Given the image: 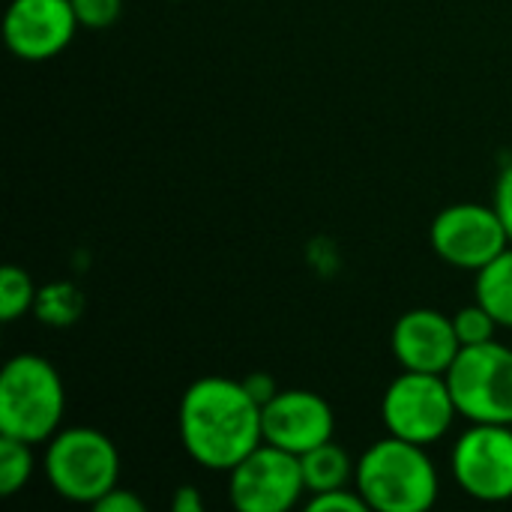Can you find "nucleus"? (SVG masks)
Listing matches in <instances>:
<instances>
[{
    "label": "nucleus",
    "mask_w": 512,
    "mask_h": 512,
    "mask_svg": "<svg viewBox=\"0 0 512 512\" xmlns=\"http://www.w3.org/2000/svg\"><path fill=\"white\" fill-rule=\"evenodd\" d=\"M183 450L207 471H231L261 441V405L243 381L198 378L186 387L177 411Z\"/></svg>",
    "instance_id": "f257e3e1"
},
{
    "label": "nucleus",
    "mask_w": 512,
    "mask_h": 512,
    "mask_svg": "<svg viewBox=\"0 0 512 512\" xmlns=\"http://www.w3.org/2000/svg\"><path fill=\"white\" fill-rule=\"evenodd\" d=\"M357 492L375 512H426L438 501V471L426 447L396 435L375 441L357 462Z\"/></svg>",
    "instance_id": "f03ea898"
},
{
    "label": "nucleus",
    "mask_w": 512,
    "mask_h": 512,
    "mask_svg": "<svg viewBox=\"0 0 512 512\" xmlns=\"http://www.w3.org/2000/svg\"><path fill=\"white\" fill-rule=\"evenodd\" d=\"M66 393L57 369L39 354H18L0 372V435L45 444L57 435Z\"/></svg>",
    "instance_id": "7ed1b4c3"
},
{
    "label": "nucleus",
    "mask_w": 512,
    "mask_h": 512,
    "mask_svg": "<svg viewBox=\"0 0 512 512\" xmlns=\"http://www.w3.org/2000/svg\"><path fill=\"white\" fill-rule=\"evenodd\" d=\"M45 477L72 504H96L120 483V453L114 441L90 426L63 429L48 441Z\"/></svg>",
    "instance_id": "20e7f679"
},
{
    "label": "nucleus",
    "mask_w": 512,
    "mask_h": 512,
    "mask_svg": "<svg viewBox=\"0 0 512 512\" xmlns=\"http://www.w3.org/2000/svg\"><path fill=\"white\" fill-rule=\"evenodd\" d=\"M444 378L459 417L468 423L512 426V348L495 339L462 348Z\"/></svg>",
    "instance_id": "39448f33"
},
{
    "label": "nucleus",
    "mask_w": 512,
    "mask_h": 512,
    "mask_svg": "<svg viewBox=\"0 0 512 512\" xmlns=\"http://www.w3.org/2000/svg\"><path fill=\"white\" fill-rule=\"evenodd\" d=\"M381 417L390 435L429 447L450 432L459 408L444 375L402 369V375L384 393Z\"/></svg>",
    "instance_id": "423d86ee"
},
{
    "label": "nucleus",
    "mask_w": 512,
    "mask_h": 512,
    "mask_svg": "<svg viewBox=\"0 0 512 512\" xmlns=\"http://www.w3.org/2000/svg\"><path fill=\"white\" fill-rule=\"evenodd\" d=\"M306 492L300 456L261 441L228 471V498L240 512H288Z\"/></svg>",
    "instance_id": "0eeeda50"
},
{
    "label": "nucleus",
    "mask_w": 512,
    "mask_h": 512,
    "mask_svg": "<svg viewBox=\"0 0 512 512\" xmlns=\"http://www.w3.org/2000/svg\"><path fill=\"white\" fill-rule=\"evenodd\" d=\"M453 477L474 501H512V426L471 423L453 447Z\"/></svg>",
    "instance_id": "6e6552de"
},
{
    "label": "nucleus",
    "mask_w": 512,
    "mask_h": 512,
    "mask_svg": "<svg viewBox=\"0 0 512 512\" xmlns=\"http://www.w3.org/2000/svg\"><path fill=\"white\" fill-rule=\"evenodd\" d=\"M432 249L459 270H480L510 246V234L495 213L474 201L453 204L441 210L432 222Z\"/></svg>",
    "instance_id": "1a4fd4ad"
},
{
    "label": "nucleus",
    "mask_w": 512,
    "mask_h": 512,
    "mask_svg": "<svg viewBox=\"0 0 512 512\" xmlns=\"http://www.w3.org/2000/svg\"><path fill=\"white\" fill-rule=\"evenodd\" d=\"M72 0H12L3 18L9 51L27 63L57 57L78 30Z\"/></svg>",
    "instance_id": "9d476101"
},
{
    "label": "nucleus",
    "mask_w": 512,
    "mask_h": 512,
    "mask_svg": "<svg viewBox=\"0 0 512 512\" xmlns=\"http://www.w3.org/2000/svg\"><path fill=\"white\" fill-rule=\"evenodd\" d=\"M261 423H264V441L294 456H303L333 441L336 432V417L330 402L312 390H279L261 408Z\"/></svg>",
    "instance_id": "9b49d317"
},
{
    "label": "nucleus",
    "mask_w": 512,
    "mask_h": 512,
    "mask_svg": "<svg viewBox=\"0 0 512 512\" xmlns=\"http://www.w3.org/2000/svg\"><path fill=\"white\" fill-rule=\"evenodd\" d=\"M393 354L402 369L447 375L462 351L453 318L435 309H411L393 327Z\"/></svg>",
    "instance_id": "f8f14e48"
},
{
    "label": "nucleus",
    "mask_w": 512,
    "mask_h": 512,
    "mask_svg": "<svg viewBox=\"0 0 512 512\" xmlns=\"http://www.w3.org/2000/svg\"><path fill=\"white\" fill-rule=\"evenodd\" d=\"M477 303L492 312V318L512 330V249L507 246L498 258H492L486 267L477 270V285H474Z\"/></svg>",
    "instance_id": "ddd939ff"
},
{
    "label": "nucleus",
    "mask_w": 512,
    "mask_h": 512,
    "mask_svg": "<svg viewBox=\"0 0 512 512\" xmlns=\"http://www.w3.org/2000/svg\"><path fill=\"white\" fill-rule=\"evenodd\" d=\"M300 465H303V480H306V492H327V489H339V486H348L351 477L357 474L351 456L336 444V441H327L309 453L300 456Z\"/></svg>",
    "instance_id": "4468645a"
},
{
    "label": "nucleus",
    "mask_w": 512,
    "mask_h": 512,
    "mask_svg": "<svg viewBox=\"0 0 512 512\" xmlns=\"http://www.w3.org/2000/svg\"><path fill=\"white\" fill-rule=\"evenodd\" d=\"M33 444L12 435H0V495H18L33 477Z\"/></svg>",
    "instance_id": "2eb2a0df"
},
{
    "label": "nucleus",
    "mask_w": 512,
    "mask_h": 512,
    "mask_svg": "<svg viewBox=\"0 0 512 512\" xmlns=\"http://www.w3.org/2000/svg\"><path fill=\"white\" fill-rule=\"evenodd\" d=\"M36 297H39V288L33 285L27 270H21L15 264L0 270V318L6 324L33 312Z\"/></svg>",
    "instance_id": "dca6fc26"
},
{
    "label": "nucleus",
    "mask_w": 512,
    "mask_h": 512,
    "mask_svg": "<svg viewBox=\"0 0 512 512\" xmlns=\"http://www.w3.org/2000/svg\"><path fill=\"white\" fill-rule=\"evenodd\" d=\"M81 309H84V300H81L78 288H72L66 282H54V285L42 288L39 297H36V306H33V312L39 315V321H45L51 327H69V324H75L78 315H81Z\"/></svg>",
    "instance_id": "f3484780"
},
{
    "label": "nucleus",
    "mask_w": 512,
    "mask_h": 512,
    "mask_svg": "<svg viewBox=\"0 0 512 512\" xmlns=\"http://www.w3.org/2000/svg\"><path fill=\"white\" fill-rule=\"evenodd\" d=\"M453 327H456V336L462 342V348H471V345H483V342H492L495 339V330L501 327L492 312L480 303L474 306H465L453 315Z\"/></svg>",
    "instance_id": "a211bd4d"
},
{
    "label": "nucleus",
    "mask_w": 512,
    "mask_h": 512,
    "mask_svg": "<svg viewBox=\"0 0 512 512\" xmlns=\"http://www.w3.org/2000/svg\"><path fill=\"white\" fill-rule=\"evenodd\" d=\"M309 512H366V501L357 489L339 486V489H327V492H315L306 501Z\"/></svg>",
    "instance_id": "6ab92c4d"
},
{
    "label": "nucleus",
    "mask_w": 512,
    "mask_h": 512,
    "mask_svg": "<svg viewBox=\"0 0 512 512\" xmlns=\"http://www.w3.org/2000/svg\"><path fill=\"white\" fill-rule=\"evenodd\" d=\"M72 9H75V18L81 27L102 30L120 18L123 0H72Z\"/></svg>",
    "instance_id": "aec40b11"
},
{
    "label": "nucleus",
    "mask_w": 512,
    "mask_h": 512,
    "mask_svg": "<svg viewBox=\"0 0 512 512\" xmlns=\"http://www.w3.org/2000/svg\"><path fill=\"white\" fill-rule=\"evenodd\" d=\"M93 510L96 512H147V504H144L135 492L120 489V483H117L111 492H105V495L93 504Z\"/></svg>",
    "instance_id": "412c9836"
},
{
    "label": "nucleus",
    "mask_w": 512,
    "mask_h": 512,
    "mask_svg": "<svg viewBox=\"0 0 512 512\" xmlns=\"http://www.w3.org/2000/svg\"><path fill=\"white\" fill-rule=\"evenodd\" d=\"M492 207H495V213L501 216V222H504V228H507V234H510L512 240V165H507V168L498 174Z\"/></svg>",
    "instance_id": "4be33fe9"
},
{
    "label": "nucleus",
    "mask_w": 512,
    "mask_h": 512,
    "mask_svg": "<svg viewBox=\"0 0 512 512\" xmlns=\"http://www.w3.org/2000/svg\"><path fill=\"white\" fill-rule=\"evenodd\" d=\"M243 384H246V390L255 396V402H258L261 408H264V405L279 393V387H276V381H273L270 375H249Z\"/></svg>",
    "instance_id": "5701e85b"
},
{
    "label": "nucleus",
    "mask_w": 512,
    "mask_h": 512,
    "mask_svg": "<svg viewBox=\"0 0 512 512\" xmlns=\"http://www.w3.org/2000/svg\"><path fill=\"white\" fill-rule=\"evenodd\" d=\"M171 507H174V512H204V498H201V492H198V489H192V486H180V489L174 492Z\"/></svg>",
    "instance_id": "b1692460"
}]
</instances>
